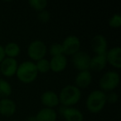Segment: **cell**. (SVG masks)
I'll return each instance as SVG.
<instances>
[{
    "mask_svg": "<svg viewBox=\"0 0 121 121\" xmlns=\"http://www.w3.org/2000/svg\"><path fill=\"white\" fill-rule=\"evenodd\" d=\"M71 56V62L76 70L79 71H89L91 57L87 52L80 50Z\"/></svg>",
    "mask_w": 121,
    "mask_h": 121,
    "instance_id": "8992f818",
    "label": "cell"
},
{
    "mask_svg": "<svg viewBox=\"0 0 121 121\" xmlns=\"http://www.w3.org/2000/svg\"><path fill=\"white\" fill-rule=\"evenodd\" d=\"M107 65L105 54L104 55H95V56L91 57L90 61V68L91 71L99 72L105 68Z\"/></svg>",
    "mask_w": 121,
    "mask_h": 121,
    "instance_id": "e0dca14e",
    "label": "cell"
},
{
    "mask_svg": "<svg viewBox=\"0 0 121 121\" xmlns=\"http://www.w3.org/2000/svg\"><path fill=\"white\" fill-rule=\"evenodd\" d=\"M0 121H1V120H0Z\"/></svg>",
    "mask_w": 121,
    "mask_h": 121,
    "instance_id": "f546056e",
    "label": "cell"
},
{
    "mask_svg": "<svg viewBox=\"0 0 121 121\" xmlns=\"http://www.w3.org/2000/svg\"><path fill=\"white\" fill-rule=\"evenodd\" d=\"M60 114L63 116L66 121H83L84 115L80 109L74 107H65L60 106Z\"/></svg>",
    "mask_w": 121,
    "mask_h": 121,
    "instance_id": "30bf717a",
    "label": "cell"
},
{
    "mask_svg": "<svg viewBox=\"0 0 121 121\" xmlns=\"http://www.w3.org/2000/svg\"><path fill=\"white\" fill-rule=\"evenodd\" d=\"M16 76L22 83L29 84L33 82L38 76L35 62L32 60H25L18 64Z\"/></svg>",
    "mask_w": 121,
    "mask_h": 121,
    "instance_id": "7a4b0ae2",
    "label": "cell"
},
{
    "mask_svg": "<svg viewBox=\"0 0 121 121\" xmlns=\"http://www.w3.org/2000/svg\"><path fill=\"white\" fill-rule=\"evenodd\" d=\"M91 48L96 55H104L108 51V42L104 36L97 34L91 41Z\"/></svg>",
    "mask_w": 121,
    "mask_h": 121,
    "instance_id": "9c48e42d",
    "label": "cell"
},
{
    "mask_svg": "<svg viewBox=\"0 0 121 121\" xmlns=\"http://www.w3.org/2000/svg\"><path fill=\"white\" fill-rule=\"evenodd\" d=\"M27 121H37V120H36L35 116H31V117L27 118Z\"/></svg>",
    "mask_w": 121,
    "mask_h": 121,
    "instance_id": "4316f807",
    "label": "cell"
},
{
    "mask_svg": "<svg viewBox=\"0 0 121 121\" xmlns=\"http://www.w3.org/2000/svg\"><path fill=\"white\" fill-rule=\"evenodd\" d=\"M13 92L11 84L8 81L0 78V99L9 98Z\"/></svg>",
    "mask_w": 121,
    "mask_h": 121,
    "instance_id": "d6986e66",
    "label": "cell"
},
{
    "mask_svg": "<svg viewBox=\"0 0 121 121\" xmlns=\"http://www.w3.org/2000/svg\"><path fill=\"white\" fill-rule=\"evenodd\" d=\"M10 121H17V120H10Z\"/></svg>",
    "mask_w": 121,
    "mask_h": 121,
    "instance_id": "83f0119b",
    "label": "cell"
},
{
    "mask_svg": "<svg viewBox=\"0 0 121 121\" xmlns=\"http://www.w3.org/2000/svg\"><path fill=\"white\" fill-rule=\"evenodd\" d=\"M4 50L5 56L10 58H16L21 52L20 46L14 42H10L6 44L4 47Z\"/></svg>",
    "mask_w": 121,
    "mask_h": 121,
    "instance_id": "ac0fdd59",
    "label": "cell"
},
{
    "mask_svg": "<svg viewBox=\"0 0 121 121\" xmlns=\"http://www.w3.org/2000/svg\"><path fill=\"white\" fill-rule=\"evenodd\" d=\"M59 102L65 107H72L80 101L81 91L75 85H67L60 90L58 95Z\"/></svg>",
    "mask_w": 121,
    "mask_h": 121,
    "instance_id": "6da1fadb",
    "label": "cell"
},
{
    "mask_svg": "<svg viewBox=\"0 0 121 121\" xmlns=\"http://www.w3.org/2000/svg\"><path fill=\"white\" fill-rule=\"evenodd\" d=\"M41 102L46 108L50 109H54L60 104L58 95L52 91H44L41 95Z\"/></svg>",
    "mask_w": 121,
    "mask_h": 121,
    "instance_id": "4fadbf2b",
    "label": "cell"
},
{
    "mask_svg": "<svg viewBox=\"0 0 121 121\" xmlns=\"http://www.w3.org/2000/svg\"><path fill=\"white\" fill-rule=\"evenodd\" d=\"M120 81L119 74L115 71H108L103 74L99 81V86L100 91L110 92L118 87Z\"/></svg>",
    "mask_w": 121,
    "mask_h": 121,
    "instance_id": "277c9868",
    "label": "cell"
},
{
    "mask_svg": "<svg viewBox=\"0 0 121 121\" xmlns=\"http://www.w3.org/2000/svg\"><path fill=\"white\" fill-rule=\"evenodd\" d=\"M47 47L42 40H34L27 47V56L34 61L45 58Z\"/></svg>",
    "mask_w": 121,
    "mask_h": 121,
    "instance_id": "5b68a950",
    "label": "cell"
},
{
    "mask_svg": "<svg viewBox=\"0 0 121 121\" xmlns=\"http://www.w3.org/2000/svg\"><path fill=\"white\" fill-rule=\"evenodd\" d=\"M107 63L115 69L121 68V48L119 47H114L107 51L105 53Z\"/></svg>",
    "mask_w": 121,
    "mask_h": 121,
    "instance_id": "8fae6325",
    "label": "cell"
},
{
    "mask_svg": "<svg viewBox=\"0 0 121 121\" xmlns=\"http://www.w3.org/2000/svg\"><path fill=\"white\" fill-rule=\"evenodd\" d=\"M17 66L18 63L15 58L5 57L0 63V72L6 77H12L16 75Z\"/></svg>",
    "mask_w": 121,
    "mask_h": 121,
    "instance_id": "ba28073f",
    "label": "cell"
},
{
    "mask_svg": "<svg viewBox=\"0 0 121 121\" xmlns=\"http://www.w3.org/2000/svg\"><path fill=\"white\" fill-rule=\"evenodd\" d=\"M106 103V93L100 90H95L86 98V106L91 113L97 114L104 109Z\"/></svg>",
    "mask_w": 121,
    "mask_h": 121,
    "instance_id": "3957f363",
    "label": "cell"
},
{
    "mask_svg": "<svg viewBox=\"0 0 121 121\" xmlns=\"http://www.w3.org/2000/svg\"><path fill=\"white\" fill-rule=\"evenodd\" d=\"M109 25L111 28H119L121 26V16L119 13H114L109 20Z\"/></svg>",
    "mask_w": 121,
    "mask_h": 121,
    "instance_id": "603a6c76",
    "label": "cell"
},
{
    "mask_svg": "<svg viewBox=\"0 0 121 121\" xmlns=\"http://www.w3.org/2000/svg\"><path fill=\"white\" fill-rule=\"evenodd\" d=\"M17 111V104L9 98L0 99V114L4 117H11Z\"/></svg>",
    "mask_w": 121,
    "mask_h": 121,
    "instance_id": "7c38bea8",
    "label": "cell"
},
{
    "mask_svg": "<svg viewBox=\"0 0 121 121\" xmlns=\"http://www.w3.org/2000/svg\"><path fill=\"white\" fill-rule=\"evenodd\" d=\"M92 81V75L90 71H79L75 78V86L77 88L86 89L91 85Z\"/></svg>",
    "mask_w": 121,
    "mask_h": 121,
    "instance_id": "9a60e30c",
    "label": "cell"
},
{
    "mask_svg": "<svg viewBox=\"0 0 121 121\" xmlns=\"http://www.w3.org/2000/svg\"><path fill=\"white\" fill-rule=\"evenodd\" d=\"M37 121H56L57 113L54 109L50 108H42L35 115Z\"/></svg>",
    "mask_w": 121,
    "mask_h": 121,
    "instance_id": "2e32d148",
    "label": "cell"
},
{
    "mask_svg": "<svg viewBox=\"0 0 121 121\" xmlns=\"http://www.w3.org/2000/svg\"><path fill=\"white\" fill-rule=\"evenodd\" d=\"M5 53H4V47L2 45H0V63L5 58Z\"/></svg>",
    "mask_w": 121,
    "mask_h": 121,
    "instance_id": "484cf974",
    "label": "cell"
},
{
    "mask_svg": "<svg viewBox=\"0 0 121 121\" xmlns=\"http://www.w3.org/2000/svg\"><path fill=\"white\" fill-rule=\"evenodd\" d=\"M37 18H38V20L40 21L41 22L46 23V22H49V20H50V18H51L50 13L47 10H46V9L43 11H41V12H39L38 14H37Z\"/></svg>",
    "mask_w": 121,
    "mask_h": 121,
    "instance_id": "cb8c5ba5",
    "label": "cell"
},
{
    "mask_svg": "<svg viewBox=\"0 0 121 121\" xmlns=\"http://www.w3.org/2000/svg\"><path fill=\"white\" fill-rule=\"evenodd\" d=\"M119 99V95L116 92L114 91H110L108 94H106V101L111 104H114L116 103Z\"/></svg>",
    "mask_w": 121,
    "mask_h": 121,
    "instance_id": "d4e9b609",
    "label": "cell"
},
{
    "mask_svg": "<svg viewBox=\"0 0 121 121\" xmlns=\"http://www.w3.org/2000/svg\"><path fill=\"white\" fill-rule=\"evenodd\" d=\"M0 75H1V72H0Z\"/></svg>",
    "mask_w": 121,
    "mask_h": 121,
    "instance_id": "f1b7e54d",
    "label": "cell"
},
{
    "mask_svg": "<svg viewBox=\"0 0 121 121\" xmlns=\"http://www.w3.org/2000/svg\"><path fill=\"white\" fill-rule=\"evenodd\" d=\"M49 53L52 56H56L60 55H64L63 54V49L61 43H52V45L49 47Z\"/></svg>",
    "mask_w": 121,
    "mask_h": 121,
    "instance_id": "7402d4cb",
    "label": "cell"
},
{
    "mask_svg": "<svg viewBox=\"0 0 121 121\" xmlns=\"http://www.w3.org/2000/svg\"><path fill=\"white\" fill-rule=\"evenodd\" d=\"M63 54L65 56H73L81 48V40L75 35H70L63 40L62 43Z\"/></svg>",
    "mask_w": 121,
    "mask_h": 121,
    "instance_id": "52a82bcc",
    "label": "cell"
},
{
    "mask_svg": "<svg viewBox=\"0 0 121 121\" xmlns=\"http://www.w3.org/2000/svg\"><path fill=\"white\" fill-rule=\"evenodd\" d=\"M28 4L32 9L41 12V11L45 10L48 3L47 0H29Z\"/></svg>",
    "mask_w": 121,
    "mask_h": 121,
    "instance_id": "44dd1931",
    "label": "cell"
},
{
    "mask_svg": "<svg viewBox=\"0 0 121 121\" xmlns=\"http://www.w3.org/2000/svg\"><path fill=\"white\" fill-rule=\"evenodd\" d=\"M50 70L53 72L58 73L63 71L67 66V58L65 55H60L56 56H52L49 60Z\"/></svg>",
    "mask_w": 121,
    "mask_h": 121,
    "instance_id": "5bb4252c",
    "label": "cell"
},
{
    "mask_svg": "<svg viewBox=\"0 0 121 121\" xmlns=\"http://www.w3.org/2000/svg\"><path fill=\"white\" fill-rule=\"evenodd\" d=\"M35 65L38 74L39 73L46 74V73H47L50 71V63H49V60L46 58H42L41 60L36 61Z\"/></svg>",
    "mask_w": 121,
    "mask_h": 121,
    "instance_id": "ffe728a7",
    "label": "cell"
}]
</instances>
